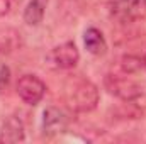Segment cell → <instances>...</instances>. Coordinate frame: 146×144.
Returning <instances> with one entry per match:
<instances>
[{"mask_svg":"<svg viewBox=\"0 0 146 144\" xmlns=\"http://www.w3.org/2000/svg\"><path fill=\"white\" fill-rule=\"evenodd\" d=\"M65 95H66V102H68L70 108L78 114L92 112L100 100L97 85L82 76L68 80Z\"/></svg>","mask_w":146,"mask_h":144,"instance_id":"obj_1","label":"cell"},{"mask_svg":"<svg viewBox=\"0 0 146 144\" xmlns=\"http://www.w3.org/2000/svg\"><path fill=\"white\" fill-rule=\"evenodd\" d=\"M104 85L110 95H114L124 102H133L143 95L141 87L134 80H131L127 73H121V75L110 73L104 78Z\"/></svg>","mask_w":146,"mask_h":144,"instance_id":"obj_2","label":"cell"},{"mask_svg":"<svg viewBox=\"0 0 146 144\" xmlns=\"http://www.w3.org/2000/svg\"><path fill=\"white\" fill-rule=\"evenodd\" d=\"M109 10L112 17L121 24H133L146 15V5L143 0H109Z\"/></svg>","mask_w":146,"mask_h":144,"instance_id":"obj_3","label":"cell"},{"mask_svg":"<svg viewBox=\"0 0 146 144\" xmlns=\"http://www.w3.org/2000/svg\"><path fill=\"white\" fill-rule=\"evenodd\" d=\"M17 95L27 105H36L42 100L46 93L44 81L36 75H22L17 81Z\"/></svg>","mask_w":146,"mask_h":144,"instance_id":"obj_4","label":"cell"},{"mask_svg":"<svg viewBox=\"0 0 146 144\" xmlns=\"http://www.w3.org/2000/svg\"><path fill=\"white\" fill-rule=\"evenodd\" d=\"M49 61L60 68V70H72L80 61V53L76 44L72 41H66L63 44H58L49 53Z\"/></svg>","mask_w":146,"mask_h":144,"instance_id":"obj_5","label":"cell"},{"mask_svg":"<svg viewBox=\"0 0 146 144\" xmlns=\"http://www.w3.org/2000/svg\"><path fill=\"white\" fill-rule=\"evenodd\" d=\"M68 124H70V117L61 108L48 107L42 112V131L46 136H54V134L65 132L68 129Z\"/></svg>","mask_w":146,"mask_h":144,"instance_id":"obj_6","label":"cell"},{"mask_svg":"<svg viewBox=\"0 0 146 144\" xmlns=\"http://www.w3.org/2000/svg\"><path fill=\"white\" fill-rule=\"evenodd\" d=\"M0 137L3 143H22V141H26V131H24L22 120L17 115H10L2 124Z\"/></svg>","mask_w":146,"mask_h":144,"instance_id":"obj_7","label":"cell"},{"mask_svg":"<svg viewBox=\"0 0 146 144\" xmlns=\"http://www.w3.org/2000/svg\"><path fill=\"white\" fill-rule=\"evenodd\" d=\"M83 44H85V49L94 56H104L107 53V41L102 34V31H99L97 27L85 29Z\"/></svg>","mask_w":146,"mask_h":144,"instance_id":"obj_8","label":"cell"},{"mask_svg":"<svg viewBox=\"0 0 146 144\" xmlns=\"http://www.w3.org/2000/svg\"><path fill=\"white\" fill-rule=\"evenodd\" d=\"M49 0H29L27 7L24 9V22L27 26L36 27L42 22Z\"/></svg>","mask_w":146,"mask_h":144,"instance_id":"obj_9","label":"cell"},{"mask_svg":"<svg viewBox=\"0 0 146 144\" xmlns=\"http://www.w3.org/2000/svg\"><path fill=\"white\" fill-rule=\"evenodd\" d=\"M143 66H145V61H143L141 58H138V56L127 54V56H124V58L121 59V70H122V73H127V75L138 73Z\"/></svg>","mask_w":146,"mask_h":144,"instance_id":"obj_10","label":"cell"},{"mask_svg":"<svg viewBox=\"0 0 146 144\" xmlns=\"http://www.w3.org/2000/svg\"><path fill=\"white\" fill-rule=\"evenodd\" d=\"M10 76H12L10 68H9L5 63L0 61V93L9 87V83H10Z\"/></svg>","mask_w":146,"mask_h":144,"instance_id":"obj_11","label":"cell"},{"mask_svg":"<svg viewBox=\"0 0 146 144\" xmlns=\"http://www.w3.org/2000/svg\"><path fill=\"white\" fill-rule=\"evenodd\" d=\"M10 10V0H0V15L9 14Z\"/></svg>","mask_w":146,"mask_h":144,"instance_id":"obj_12","label":"cell"},{"mask_svg":"<svg viewBox=\"0 0 146 144\" xmlns=\"http://www.w3.org/2000/svg\"><path fill=\"white\" fill-rule=\"evenodd\" d=\"M143 61H145V68H146V56H145V59H143Z\"/></svg>","mask_w":146,"mask_h":144,"instance_id":"obj_13","label":"cell"},{"mask_svg":"<svg viewBox=\"0 0 146 144\" xmlns=\"http://www.w3.org/2000/svg\"><path fill=\"white\" fill-rule=\"evenodd\" d=\"M0 143H3V141H2V137H0Z\"/></svg>","mask_w":146,"mask_h":144,"instance_id":"obj_14","label":"cell"},{"mask_svg":"<svg viewBox=\"0 0 146 144\" xmlns=\"http://www.w3.org/2000/svg\"><path fill=\"white\" fill-rule=\"evenodd\" d=\"M143 2H145V5H146V0H143Z\"/></svg>","mask_w":146,"mask_h":144,"instance_id":"obj_15","label":"cell"},{"mask_svg":"<svg viewBox=\"0 0 146 144\" xmlns=\"http://www.w3.org/2000/svg\"><path fill=\"white\" fill-rule=\"evenodd\" d=\"M17 2H21V0H17Z\"/></svg>","mask_w":146,"mask_h":144,"instance_id":"obj_16","label":"cell"}]
</instances>
